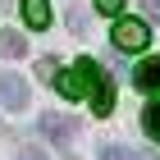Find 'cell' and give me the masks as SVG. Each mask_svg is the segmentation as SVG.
<instances>
[{
  "label": "cell",
  "mask_w": 160,
  "mask_h": 160,
  "mask_svg": "<svg viewBox=\"0 0 160 160\" xmlns=\"http://www.w3.org/2000/svg\"><path fill=\"white\" fill-rule=\"evenodd\" d=\"M78 69H82V96H92V114H110L114 110V82H110V73H105L92 55H82Z\"/></svg>",
  "instance_id": "obj_1"
},
{
  "label": "cell",
  "mask_w": 160,
  "mask_h": 160,
  "mask_svg": "<svg viewBox=\"0 0 160 160\" xmlns=\"http://www.w3.org/2000/svg\"><path fill=\"white\" fill-rule=\"evenodd\" d=\"M110 41H114V50H123V55H142L147 50V41H151V28H147V18H114V28H110Z\"/></svg>",
  "instance_id": "obj_2"
},
{
  "label": "cell",
  "mask_w": 160,
  "mask_h": 160,
  "mask_svg": "<svg viewBox=\"0 0 160 160\" xmlns=\"http://www.w3.org/2000/svg\"><path fill=\"white\" fill-rule=\"evenodd\" d=\"M147 14H151V18L160 23V0H147Z\"/></svg>",
  "instance_id": "obj_15"
},
{
  "label": "cell",
  "mask_w": 160,
  "mask_h": 160,
  "mask_svg": "<svg viewBox=\"0 0 160 160\" xmlns=\"http://www.w3.org/2000/svg\"><path fill=\"white\" fill-rule=\"evenodd\" d=\"M96 9H101V14H114V18H119V9H123V0H96Z\"/></svg>",
  "instance_id": "obj_14"
},
{
  "label": "cell",
  "mask_w": 160,
  "mask_h": 160,
  "mask_svg": "<svg viewBox=\"0 0 160 160\" xmlns=\"http://www.w3.org/2000/svg\"><path fill=\"white\" fill-rule=\"evenodd\" d=\"M23 18H28V28H46L50 23V0H23Z\"/></svg>",
  "instance_id": "obj_8"
},
{
  "label": "cell",
  "mask_w": 160,
  "mask_h": 160,
  "mask_svg": "<svg viewBox=\"0 0 160 160\" xmlns=\"http://www.w3.org/2000/svg\"><path fill=\"white\" fill-rule=\"evenodd\" d=\"M101 160H137V156L128 147H119V142H105V147H101Z\"/></svg>",
  "instance_id": "obj_10"
},
{
  "label": "cell",
  "mask_w": 160,
  "mask_h": 160,
  "mask_svg": "<svg viewBox=\"0 0 160 160\" xmlns=\"http://www.w3.org/2000/svg\"><path fill=\"white\" fill-rule=\"evenodd\" d=\"M14 160H50V156H46V151H41V147H23V151H18V156H14Z\"/></svg>",
  "instance_id": "obj_13"
},
{
  "label": "cell",
  "mask_w": 160,
  "mask_h": 160,
  "mask_svg": "<svg viewBox=\"0 0 160 160\" xmlns=\"http://www.w3.org/2000/svg\"><path fill=\"white\" fill-rule=\"evenodd\" d=\"M0 55H5V60H23L28 55V37H18L14 28H5V32H0Z\"/></svg>",
  "instance_id": "obj_7"
},
{
  "label": "cell",
  "mask_w": 160,
  "mask_h": 160,
  "mask_svg": "<svg viewBox=\"0 0 160 160\" xmlns=\"http://www.w3.org/2000/svg\"><path fill=\"white\" fill-rule=\"evenodd\" d=\"M0 105L5 110H28V82L18 73H0Z\"/></svg>",
  "instance_id": "obj_4"
},
{
  "label": "cell",
  "mask_w": 160,
  "mask_h": 160,
  "mask_svg": "<svg viewBox=\"0 0 160 160\" xmlns=\"http://www.w3.org/2000/svg\"><path fill=\"white\" fill-rule=\"evenodd\" d=\"M142 128H147V137H151V142H160V96L151 101L147 110H142Z\"/></svg>",
  "instance_id": "obj_9"
},
{
  "label": "cell",
  "mask_w": 160,
  "mask_h": 160,
  "mask_svg": "<svg viewBox=\"0 0 160 160\" xmlns=\"http://www.w3.org/2000/svg\"><path fill=\"white\" fill-rule=\"evenodd\" d=\"M41 133H46L55 147H69L78 137V119H69V114H60V110H46L41 114Z\"/></svg>",
  "instance_id": "obj_3"
},
{
  "label": "cell",
  "mask_w": 160,
  "mask_h": 160,
  "mask_svg": "<svg viewBox=\"0 0 160 160\" xmlns=\"http://www.w3.org/2000/svg\"><path fill=\"white\" fill-rule=\"evenodd\" d=\"M133 87L147 92V96H160V60H156V55H147V60L133 69Z\"/></svg>",
  "instance_id": "obj_5"
},
{
  "label": "cell",
  "mask_w": 160,
  "mask_h": 160,
  "mask_svg": "<svg viewBox=\"0 0 160 160\" xmlns=\"http://www.w3.org/2000/svg\"><path fill=\"white\" fill-rule=\"evenodd\" d=\"M50 87H55L64 101H78V96H82V69L73 64L69 73H55V82H50Z\"/></svg>",
  "instance_id": "obj_6"
},
{
  "label": "cell",
  "mask_w": 160,
  "mask_h": 160,
  "mask_svg": "<svg viewBox=\"0 0 160 160\" xmlns=\"http://www.w3.org/2000/svg\"><path fill=\"white\" fill-rule=\"evenodd\" d=\"M55 73H60V64L50 60V55H41V60H37V78H41V82H55Z\"/></svg>",
  "instance_id": "obj_11"
},
{
  "label": "cell",
  "mask_w": 160,
  "mask_h": 160,
  "mask_svg": "<svg viewBox=\"0 0 160 160\" xmlns=\"http://www.w3.org/2000/svg\"><path fill=\"white\" fill-rule=\"evenodd\" d=\"M69 28H73L78 37L87 32V9H82V5H69Z\"/></svg>",
  "instance_id": "obj_12"
}]
</instances>
